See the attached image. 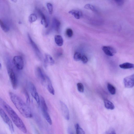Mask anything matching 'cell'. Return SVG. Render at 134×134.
<instances>
[{"label":"cell","instance_id":"cell-1","mask_svg":"<svg viewBox=\"0 0 134 134\" xmlns=\"http://www.w3.org/2000/svg\"><path fill=\"white\" fill-rule=\"evenodd\" d=\"M10 99L21 114L24 117L30 118L32 117L31 110L28 105L19 96L12 92H10Z\"/></svg>","mask_w":134,"mask_h":134},{"label":"cell","instance_id":"cell-2","mask_svg":"<svg viewBox=\"0 0 134 134\" xmlns=\"http://www.w3.org/2000/svg\"><path fill=\"white\" fill-rule=\"evenodd\" d=\"M1 104L7 112L16 126L22 132L26 133L27 130L25 125L22 119L17 114L4 100L1 98Z\"/></svg>","mask_w":134,"mask_h":134},{"label":"cell","instance_id":"cell-3","mask_svg":"<svg viewBox=\"0 0 134 134\" xmlns=\"http://www.w3.org/2000/svg\"><path fill=\"white\" fill-rule=\"evenodd\" d=\"M0 114L4 121L8 125L11 132H14V129L13 123L4 110L1 108L0 109Z\"/></svg>","mask_w":134,"mask_h":134},{"label":"cell","instance_id":"cell-4","mask_svg":"<svg viewBox=\"0 0 134 134\" xmlns=\"http://www.w3.org/2000/svg\"><path fill=\"white\" fill-rule=\"evenodd\" d=\"M30 93L33 98L36 101L38 105H40V97L37 92L36 88L33 83L30 82L29 83Z\"/></svg>","mask_w":134,"mask_h":134},{"label":"cell","instance_id":"cell-5","mask_svg":"<svg viewBox=\"0 0 134 134\" xmlns=\"http://www.w3.org/2000/svg\"><path fill=\"white\" fill-rule=\"evenodd\" d=\"M13 62L16 68L18 70H22L23 69L24 61L21 56H15L13 59Z\"/></svg>","mask_w":134,"mask_h":134},{"label":"cell","instance_id":"cell-6","mask_svg":"<svg viewBox=\"0 0 134 134\" xmlns=\"http://www.w3.org/2000/svg\"><path fill=\"white\" fill-rule=\"evenodd\" d=\"M8 72L13 88L16 89L17 86V82L15 73L13 69H8Z\"/></svg>","mask_w":134,"mask_h":134},{"label":"cell","instance_id":"cell-7","mask_svg":"<svg viewBox=\"0 0 134 134\" xmlns=\"http://www.w3.org/2000/svg\"><path fill=\"white\" fill-rule=\"evenodd\" d=\"M42 84L45 86L49 92L52 95L55 94V91L52 82L49 78L46 75L45 79Z\"/></svg>","mask_w":134,"mask_h":134},{"label":"cell","instance_id":"cell-8","mask_svg":"<svg viewBox=\"0 0 134 134\" xmlns=\"http://www.w3.org/2000/svg\"><path fill=\"white\" fill-rule=\"evenodd\" d=\"M124 83L125 87L127 88H131L134 86V74L127 77L124 80Z\"/></svg>","mask_w":134,"mask_h":134},{"label":"cell","instance_id":"cell-9","mask_svg":"<svg viewBox=\"0 0 134 134\" xmlns=\"http://www.w3.org/2000/svg\"><path fill=\"white\" fill-rule=\"evenodd\" d=\"M60 104L61 109L64 117L66 120H69L70 118V114L68 107L62 101H60Z\"/></svg>","mask_w":134,"mask_h":134},{"label":"cell","instance_id":"cell-10","mask_svg":"<svg viewBox=\"0 0 134 134\" xmlns=\"http://www.w3.org/2000/svg\"><path fill=\"white\" fill-rule=\"evenodd\" d=\"M102 49L106 54L111 56H113L117 52L114 48L110 46H104Z\"/></svg>","mask_w":134,"mask_h":134},{"label":"cell","instance_id":"cell-11","mask_svg":"<svg viewBox=\"0 0 134 134\" xmlns=\"http://www.w3.org/2000/svg\"><path fill=\"white\" fill-rule=\"evenodd\" d=\"M29 40L32 47L39 58H41V52L37 45L33 41L29 34L28 35Z\"/></svg>","mask_w":134,"mask_h":134},{"label":"cell","instance_id":"cell-12","mask_svg":"<svg viewBox=\"0 0 134 134\" xmlns=\"http://www.w3.org/2000/svg\"><path fill=\"white\" fill-rule=\"evenodd\" d=\"M48 109L41 108L42 113L44 118L50 125H51L52 124V121L48 112Z\"/></svg>","mask_w":134,"mask_h":134},{"label":"cell","instance_id":"cell-13","mask_svg":"<svg viewBox=\"0 0 134 134\" xmlns=\"http://www.w3.org/2000/svg\"><path fill=\"white\" fill-rule=\"evenodd\" d=\"M69 13L73 15L76 19H79L83 16L82 13L80 11L73 10L69 11Z\"/></svg>","mask_w":134,"mask_h":134},{"label":"cell","instance_id":"cell-14","mask_svg":"<svg viewBox=\"0 0 134 134\" xmlns=\"http://www.w3.org/2000/svg\"><path fill=\"white\" fill-rule=\"evenodd\" d=\"M45 62L46 64L50 65H53L55 63L54 61L52 56L47 54H45Z\"/></svg>","mask_w":134,"mask_h":134},{"label":"cell","instance_id":"cell-15","mask_svg":"<svg viewBox=\"0 0 134 134\" xmlns=\"http://www.w3.org/2000/svg\"><path fill=\"white\" fill-rule=\"evenodd\" d=\"M120 68L123 69H134V64L129 63H125L119 65Z\"/></svg>","mask_w":134,"mask_h":134},{"label":"cell","instance_id":"cell-16","mask_svg":"<svg viewBox=\"0 0 134 134\" xmlns=\"http://www.w3.org/2000/svg\"><path fill=\"white\" fill-rule=\"evenodd\" d=\"M39 13L41 18V24L44 26L46 28H47L48 26V23L46 18L45 16L40 10H39Z\"/></svg>","mask_w":134,"mask_h":134},{"label":"cell","instance_id":"cell-17","mask_svg":"<svg viewBox=\"0 0 134 134\" xmlns=\"http://www.w3.org/2000/svg\"><path fill=\"white\" fill-rule=\"evenodd\" d=\"M55 42L59 46H62L63 43V40L62 36L59 35H56L54 37Z\"/></svg>","mask_w":134,"mask_h":134},{"label":"cell","instance_id":"cell-18","mask_svg":"<svg viewBox=\"0 0 134 134\" xmlns=\"http://www.w3.org/2000/svg\"><path fill=\"white\" fill-rule=\"evenodd\" d=\"M105 106L107 109L110 110H113L114 109L115 107L112 102L107 100H104Z\"/></svg>","mask_w":134,"mask_h":134},{"label":"cell","instance_id":"cell-19","mask_svg":"<svg viewBox=\"0 0 134 134\" xmlns=\"http://www.w3.org/2000/svg\"><path fill=\"white\" fill-rule=\"evenodd\" d=\"M52 25L54 29L56 31H58L59 29L60 23L58 20L54 18L53 19Z\"/></svg>","mask_w":134,"mask_h":134},{"label":"cell","instance_id":"cell-20","mask_svg":"<svg viewBox=\"0 0 134 134\" xmlns=\"http://www.w3.org/2000/svg\"><path fill=\"white\" fill-rule=\"evenodd\" d=\"M0 26L4 32H8L9 31L10 29L9 27L1 20H0Z\"/></svg>","mask_w":134,"mask_h":134},{"label":"cell","instance_id":"cell-21","mask_svg":"<svg viewBox=\"0 0 134 134\" xmlns=\"http://www.w3.org/2000/svg\"><path fill=\"white\" fill-rule=\"evenodd\" d=\"M109 93L112 95L116 93V90L115 87L111 84L108 83L107 85Z\"/></svg>","mask_w":134,"mask_h":134},{"label":"cell","instance_id":"cell-22","mask_svg":"<svg viewBox=\"0 0 134 134\" xmlns=\"http://www.w3.org/2000/svg\"><path fill=\"white\" fill-rule=\"evenodd\" d=\"M76 133L77 134H84L85 132L80 127L79 124H76L75 125Z\"/></svg>","mask_w":134,"mask_h":134},{"label":"cell","instance_id":"cell-23","mask_svg":"<svg viewBox=\"0 0 134 134\" xmlns=\"http://www.w3.org/2000/svg\"><path fill=\"white\" fill-rule=\"evenodd\" d=\"M36 16L34 14H31L29 17V20L31 23H32L35 22L37 20Z\"/></svg>","mask_w":134,"mask_h":134},{"label":"cell","instance_id":"cell-24","mask_svg":"<svg viewBox=\"0 0 134 134\" xmlns=\"http://www.w3.org/2000/svg\"><path fill=\"white\" fill-rule=\"evenodd\" d=\"M82 57L81 53L78 52H76L74 56V59L76 61H78L81 60Z\"/></svg>","mask_w":134,"mask_h":134},{"label":"cell","instance_id":"cell-25","mask_svg":"<svg viewBox=\"0 0 134 134\" xmlns=\"http://www.w3.org/2000/svg\"><path fill=\"white\" fill-rule=\"evenodd\" d=\"M84 8L86 9L90 10L93 11H95V9L94 7L90 4H88L84 6Z\"/></svg>","mask_w":134,"mask_h":134},{"label":"cell","instance_id":"cell-26","mask_svg":"<svg viewBox=\"0 0 134 134\" xmlns=\"http://www.w3.org/2000/svg\"><path fill=\"white\" fill-rule=\"evenodd\" d=\"M77 87L78 91L81 93H83L84 91V87L83 84L81 83L77 84Z\"/></svg>","mask_w":134,"mask_h":134},{"label":"cell","instance_id":"cell-27","mask_svg":"<svg viewBox=\"0 0 134 134\" xmlns=\"http://www.w3.org/2000/svg\"><path fill=\"white\" fill-rule=\"evenodd\" d=\"M23 92L26 98L27 103L28 104L30 103L31 100L29 96L28 93L27 92L26 90L25 89L24 90Z\"/></svg>","mask_w":134,"mask_h":134},{"label":"cell","instance_id":"cell-28","mask_svg":"<svg viewBox=\"0 0 134 134\" xmlns=\"http://www.w3.org/2000/svg\"><path fill=\"white\" fill-rule=\"evenodd\" d=\"M66 34L67 36L69 37H72L73 34V31L70 28L67 29L66 31Z\"/></svg>","mask_w":134,"mask_h":134},{"label":"cell","instance_id":"cell-29","mask_svg":"<svg viewBox=\"0 0 134 134\" xmlns=\"http://www.w3.org/2000/svg\"><path fill=\"white\" fill-rule=\"evenodd\" d=\"M47 7L49 14L51 15H52L53 11V6L52 4L50 3H48L47 4Z\"/></svg>","mask_w":134,"mask_h":134},{"label":"cell","instance_id":"cell-30","mask_svg":"<svg viewBox=\"0 0 134 134\" xmlns=\"http://www.w3.org/2000/svg\"><path fill=\"white\" fill-rule=\"evenodd\" d=\"M81 59L84 63H87L88 60L87 58L84 56H83L82 57Z\"/></svg>","mask_w":134,"mask_h":134},{"label":"cell","instance_id":"cell-31","mask_svg":"<svg viewBox=\"0 0 134 134\" xmlns=\"http://www.w3.org/2000/svg\"><path fill=\"white\" fill-rule=\"evenodd\" d=\"M124 0H115L116 3L119 6L121 5L124 3Z\"/></svg>","mask_w":134,"mask_h":134},{"label":"cell","instance_id":"cell-32","mask_svg":"<svg viewBox=\"0 0 134 134\" xmlns=\"http://www.w3.org/2000/svg\"><path fill=\"white\" fill-rule=\"evenodd\" d=\"M107 134H115V131L113 129H111L107 132Z\"/></svg>","mask_w":134,"mask_h":134},{"label":"cell","instance_id":"cell-33","mask_svg":"<svg viewBox=\"0 0 134 134\" xmlns=\"http://www.w3.org/2000/svg\"><path fill=\"white\" fill-rule=\"evenodd\" d=\"M11 1L14 3H16L17 2V0H11Z\"/></svg>","mask_w":134,"mask_h":134}]
</instances>
